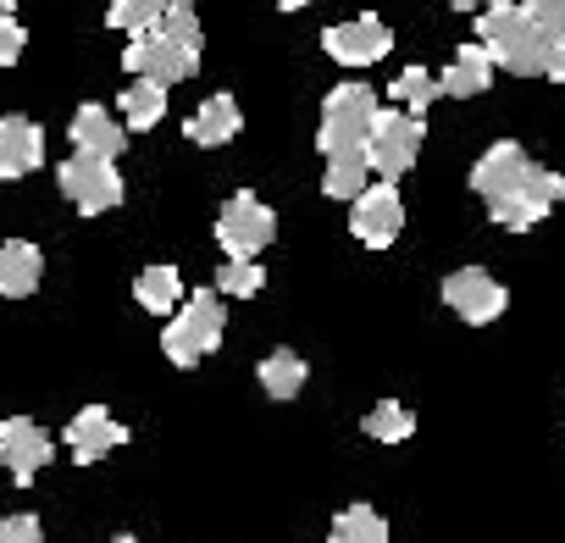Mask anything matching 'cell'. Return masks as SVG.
<instances>
[{"label": "cell", "instance_id": "obj_30", "mask_svg": "<svg viewBox=\"0 0 565 543\" xmlns=\"http://www.w3.org/2000/svg\"><path fill=\"white\" fill-rule=\"evenodd\" d=\"M23 45H29L23 23L18 18H0V67H18L23 62Z\"/></svg>", "mask_w": 565, "mask_h": 543}, {"label": "cell", "instance_id": "obj_19", "mask_svg": "<svg viewBox=\"0 0 565 543\" xmlns=\"http://www.w3.org/2000/svg\"><path fill=\"white\" fill-rule=\"evenodd\" d=\"M134 300L150 311V317H172L189 295H183V278H178V266H145L139 272V284H134Z\"/></svg>", "mask_w": 565, "mask_h": 543}, {"label": "cell", "instance_id": "obj_31", "mask_svg": "<svg viewBox=\"0 0 565 543\" xmlns=\"http://www.w3.org/2000/svg\"><path fill=\"white\" fill-rule=\"evenodd\" d=\"M449 7H455V12H482L488 0H449Z\"/></svg>", "mask_w": 565, "mask_h": 543}, {"label": "cell", "instance_id": "obj_23", "mask_svg": "<svg viewBox=\"0 0 565 543\" xmlns=\"http://www.w3.org/2000/svg\"><path fill=\"white\" fill-rule=\"evenodd\" d=\"M328 543H388V521L372 504H344L328 526Z\"/></svg>", "mask_w": 565, "mask_h": 543}, {"label": "cell", "instance_id": "obj_8", "mask_svg": "<svg viewBox=\"0 0 565 543\" xmlns=\"http://www.w3.org/2000/svg\"><path fill=\"white\" fill-rule=\"evenodd\" d=\"M422 139H427V128H422L416 111H405V106L377 111L372 139H366L372 172H377V178H405V172L416 167V156H422Z\"/></svg>", "mask_w": 565, "mask_h": 543}, {"label": "cell", "instance_id": "obj_26", "mask_svg": "<svg viewBox=\"0 0 565 543\" xmlns=\"http://www.w3.org/2000/svg\"><path fill=\"white\" fill-rule=\"evenodd\" d=\"M438 95H444V89H438V78H433L427 67H405V73L394 78V106H405V111H416V117H422Z\"/></svg>", "mask_w": 565, "mask_h": 543}, {"label": "cell", "instance_id": "obj_21", "mask_svg": "<svg viewBox=\"0 0 565 543\" xmlns=\"http://www.w3.org/2000/svg\"><path fill=\"white\" fill-rule=\"evenodd\" d=\"M306 377H311V366H306L295 350H271V355L255 366V383L266 388V400H295V394L306 388Z\"/></svg>", "mask_w": 565, "mask_h": 543}, {"label": "cell", "instance_id": "obj_28", "mask_svg": "<svg viewBox=\"0 0 565 543\" xmlns=\"http://www.w3.org/2000/svg\"><path fill=\"white\" fill-rule=\"evenodd\" d=\"M526 12L554 45H565V0H526Z\"/></svg>", "mask_w": 565, "mask_h": 543}, {"label": "cell", "instance_id": "obj_2", "mask_svg": "<svg viewBox=\"0 0 565 543\" xmlns=\"http://www.w3.org/2000/svg\"><path fill=\"white\" fill-rule=\"evenodd\" d=\"M477 40L488 45V56L515 73V78H565V45H554L526 7H510V0H488L477 12Z\"/></svg>", "mask_w": 565, "mask_h": 543}, {"label": "cell", "instance_id": "obj_17", "mask_svg": "<svg viewBox=\"0 0 565 543\" xmlns=\"http://www.w3.org/2000/svg\"><path fill=\"white\" fill-rule=\"evenodd\" d=\"M238 128H244V111H238V100H233V95H211V100H200V106H194V117L183 123L189 145H200V150H216V145L238 139Z\"/></svg>", "mask_w": 565, "mask_h": 543}, {"label": "cell", "instance_id": "obj_5", "mask_svg": "<svg viewBox=\"0 0 565 543\" xmlns=\"http://www.w3.org/2000/svg\"><path fill=\"white\" fill-rule=\"evenodd\" d=\"M377 111H383V106H377V95H372L366 84H339V89L322 100V128H317L322 156H339V150H366Z\"/></svg>", "mask_w": 565, "mask_h": 543}, {"label": "cell", "instance_id": "obj_11", "mask_svg": "<svg viewBox=\"0 0 565 543\" xmlns=\"http://www.w3.org/2000/svg\"><path fill=\"white\" fill-rule=\"evenodd\" d=\"M51 455H56V444H51V433L34 416H7L0 422V466L12 471L18 488H29L51 466Z\"/></svg>", "mask_w": 565, "mask_h": 543}, {"label": "cell", "instance_id": "obj_3", "mask_svg": "<svg viewBox=\"0 0 565 543\" xmlns=\"http://www.w3.org/2000/svg\"><path fill=\"white\" fill-rule=\"evenodd\" d=\"M200 18H194V7L189 0H172L167 7V18L156 23V29H145V34H134L128 40V51H122V67H128V78H156V84H183V78H194L200 73Z\"/></svg>", "mask_w": 565, "mask_h": 543}, {"label": "cell", "instance_id": "obj_12", "mask_svg": "<svg viewBox=\"0 0 565 543\" xmlns=\"http://www.w3.org/2000/svg\"><path fill=\"white\" fill-rule=\"evenodd\" d=\"M388 45H394V34H388V23H383L377 12H361V18L333 23V29L322 34V51H328L339 67H377V62L388 56Z\"/></svg>", "mask_w": 565, "mask_h": 543}, {"label": "cell", "instance_id": "obj_7", "mask_svg": "<svg viewBox=\"0 0 565 543\" xmlns=\"http://www.w3.org/2000/svg\"><path fill=\"white\" fill-rule=\"evenodd\" d=\"M277 238V211L260 200V194H249V189H238L222 211H216V244H222V255H238V260H255L266 244Z\"/></svg>", "mask_w": 565, "mask_h": 543}, {"label": "cell", "instance_id": "obj_24", "mask_svg": "<svg viewBox=\"0 0 565 543\" xmlns=\"http://www.w3.org/2000/svg\"><path fill=\"white\" fill-rule=\"evenodd\" d=\"M361 433H372L377 444H405V438L416 433V411H411V405H399V400H383V405H372V411H366Z\"/></svg>", "mask_w": 565, "mask_h": 543}, {"label": "cell", "instance_id": "obj_4", "mask_svg": "<svg viewBox=\"0 0 565 543\" xmlns=\"http://www.w3.org/2000/svg\"><path fill=\"white\" fill-rule=\"evenodd\" d=\"M222 333H227L222 289H200V295H189V300L172 311V322H167V333H161V350H167V361H172L178 372H194V366L222 344Z\"/></svg>", "mask_w": 565, "mask_h": 543}, {"label": "cell", "instance_id": "obj_13", "mask_svg": "<svg viewBox=\"0 0 565 543\" xmlns=\"http://www.w3.org/2000/svg\"><path fill=\"white\" fill-rule=\"evenodd\" d=\"M67 449H73V460L78 466H95V460H106L111 449H122L128 444V427L106 411V405H84L73 422H67Z\"/></svg>", "mask_w": 565, "mask_h": 543}, {"label": "cell", "instance_id": "obj_27", "mask_svg": "<svg viewBox=\"0 0 565 543\" xmlns=\"http://www.w3.org/2000/svg\"><path fill=\"white\" fill-rule=\"evenodd\" d=\"M260 284H266L260 260H238V255H227V266L216 272V289H222V295H233V300H244V295H260Z\"/></svg>", "mask_w": 565, "mask_h": 543}, {"label": "cell", "instance_id": "obj_9", "mask_svg": "<svg viewBox=\"0 0 565 543\" xmlns=\"http://www.w3.org/2000/svg\"><path fill=\"white\" fill-rule=\"evenodd\" d=\"M405 227V200L394 189V178L383 183H366L355 200H350V233L366 244V249H388Z\"/></svg>", "mask_w": 565, "mask_h": 543}, {"label": "cell", "instance_id": "obj_22", "mask_svg": "<svg viewBox=\"0 0 565 543\" xmlns=\"http://www.w3.org/2000/svg\"><path fill=\"white\" fill-rule=\"evenodd\" d=\"M122 123H128V134H145V128H156L161 117H167V84H156V78H134L128 89H122Z\"/></svg>", "mask_w": 565, "mask_h": 543}, {"label": "cell", "instance_id": "obj_16", "mask_svg": "<svg viewBox=\"0 0 565 543\" xmlns=\"http://www.w3.org/2000/svg\"><path fill=\"white\" fill-rule=\"evenodd\" d=\"M493 56H488V45L477 40V45H460L455 56H449V67L438 73V89L449 95V100H471V95H482L488 84H493Z\"/></svg>", "mask_w": 565, "mask_h": 543}, {"label": "cell", "instance_id": "obj_32", "mask_svg": "<svg viewBox=\"0 0 565 543\" xmlns=\"http://www.w3.org/2000/svg\"><path fill=\"white\" fill-rule=\"evenodd\" d=\"M277 7H282V12H300V7H311V0H277Z\"/></svg>", "mask_w": 565, "mask_h": 543}, {"label": "cell", "instance_id": "obj_18", "mask_svg": "<svg viewBox=\"0 0 565 543\" xmlns=\"http://www.w3.org/2000/svg\"><path fill=\"white\" fill-rule=\"evenodd\" d=\"M40 278H45V255H40V244H29V238H7V244H0V300H23V295H34Z\"/></svg>", "mask_w": 565, "mask_h": 543}, {"label": "cell", "instance_id": "obj_33", "mask_svg": "<svg viewBox=\"0 0 565 543\" xmlns=\"http://www.w3.org/2000/svg\"><path fill=\"white\" fill-rule=\"evenodd\" d=\"M0 18H18V0H0Z\"/></svg>", "mask_w": 565, "mask_h": 543}, {"label": "cell", "instance_id": "obj_14", "mask_svg": "<svg viewBox=\"0 0 565 543\" xmlns=\"http://www.w3.org/2000/svg\"><path fill=\"white\" fill-rule=\"evenodd\" d=\"M45 161V134L29 117H0V178H29Z\"/></svg>", "mask_w": 565, "mask_h": 543}, {"label": "cell", "instance_id": "obj_20", "mask_svg": "<svg viewBox=\"0 0 565 543\" xmlns=\"http://www.w3.org/2000/svg\"><path fill=\"white\" fill-rule=\"evenodd\" d=\"M372 178H377V172H372V156H366V150H339V156H328L322 194H328V200H355Z\"/></svg>", "mask_w": 565, "mask_h": 543}, {"label": "cell", "instance_id": "obj_15", "mask_svg": "<svg viewBox=\"0 0 565 543\" xmlns=\"http://www.w3.org/2000/svg\"><path fill=\"white\" fill-rule=\"evenodd\" d=\"M67 134H73V150H89V156H111V161H117V156L128 150V123H117V117H111L106 106H95V100L73 111V128H67Z\"/></svg>", "mask_w": 565, "mask_h": 543}, {"label": "cell", "instance_id": "obj_1", "mask_svg": "<svg viewBox=\"0 0 565 543\" xmlns=\"http://www.w3.org/2000/svg\"><path fill=\"white\" fill-rule=\"evenodd\" d=\"M471 189L488 200V216L510 233H526L537 227L559 200H565V178L537 167L515 139H499L482 150V161L471 167Z\"/></svg>", "mask_w": 565, "mask_h": 543}, {"label": "cell", "instance_id": "obj_29", "mask_svg": "<svg viewBox=\"0 0 565 543\" xmlns=\"http://www.w3.org/2000/svg\"><path fill=\"white\" fill-rule=\"evenodd\" d=\"M0 543H45L40 515H0Z\"/></svg>", "mask_w": 565, "mask_h": 543}, {"label": "cell", "instance_id": "obj_6", "mask_svg": "<svg viewBox=\"0 0 565 543\" xmlns=\"http://www.w3.org/2000/svg\"><path fill=\"white\" fill-rule=\"evenodd\" d=\"M56 183H62V194H67L84 216H100V211H117V205H122V172H117L111 156L73 150V156L56 167Z\"/></svg>", "mask_w": 565, "mask_h": 543}, {"label": "cell", "instance_id": "obj_25", "mask_svg": "<svg viewBox=\"0 0 565 543\" xmlns=\"http://www.w3.org/2000/svg\"><path fill=\"white\" fill-rule=\"evenodd\" d=\"M167 7H172V0H111L106 23H111L117 34H145V29H156V23L167 18Z\"/></svg>", "mask_w": 565, "mask_h": 543}, {"label": "cell", "instance_id": "obj_10", "mask_svg": "<svg viewBox=\"0 0 565 543\" xmlns=\"http://www.w3.org/2000/svg\"><path fill=\"white\" fill-rule=\"evenodd\" d=\"M444 306H449L460 322L488 328V322L504 317L510 295H504V284L493 278V272H482V266H460V272H449V278H444Z\"/></svg>", "mask_w": 565, "mask_h": 543}, {"label": "cell", "instance_id": "obj_34", "mask_svg": "<svg viewBox=\"0 0 565 543\" xmlns=\"http://www.w3.org/2000/svg\"><path fill=\"white\" fill-rule=\"evenodd\" d=\"M111 543H139V537H111Z\"/></svg>", "mask_w": 565, "mask_h": 543}]
</instances>
